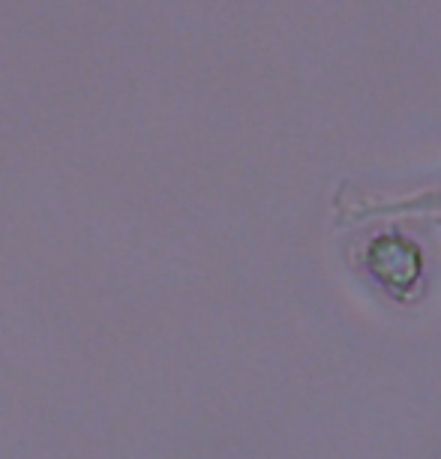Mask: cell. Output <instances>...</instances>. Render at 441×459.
<instances>
[{
    "instance_id": "obj_1",
    "label": "cell",
    "mask_w": 441,
    "mask_h": 459,
    "mask_svg": "<svg viewBox=\"0 0 441 459\" xmlns=\"http://www.w3.org/2000/svg\"><path fill=\"white\" fill-rule=\"evenodd\" d=\"M373 271L391 285H411L418 276V253L402 240H382L373 247Z\"/></svg>"
},
{
    "instance_id": "obj_2",
    "label": "cell",
    "mask_w": 441,
    "mask_h": 459,
    "mask_svg": "<svg viewBox=\"0 0 441 459\" xmlns=\"http://www.w3.org/2000/svg\"><path fill=\"white\" fill-rule=\"evenodd\" d=\"M391 211H441V193L411 198V202H402V204L385 207V211H376V213H391Z\"/></svg>"
}]
</instances>
